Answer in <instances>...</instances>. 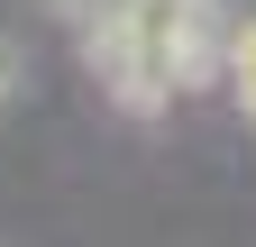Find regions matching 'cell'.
I'll list each match as a JSON object with an SVG mask.
<instances>
[{
	"label": "cell",
	"instance_id": "6da1fadb",
	"mask_svg": "<svg viewBox=\"0 0 256 247\" xmlns=\"http://www.w3.org/2000/svg\"><path fill=\"white\" fill-rule=\"evenodd\" d=\"M229 64H238V101L256 110V18L238 28V37H229Z\"/></svg>",
	"mask_w": 256,
	"mask_h": 247
},
{
	"label": "cell",
	"instance_id": "7a4b0ae2",
	"mask_svg": "<svg viewBox=\"0 0 256 247\" xmlns=\"http://www.w3.org/2000/svg\"><path fill=\"white\" fill-rule=\"evenodd\" d=\"M10 92H18V46L0 37V101H10Z\"/></svg>",
	"mask_w": 256,
	"mask_h": 247
}]
</instances>
